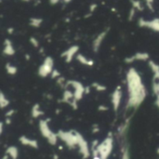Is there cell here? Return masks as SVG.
<instances>
[{
  "label": "cell",
  "instance_id": "e0dca14e",
  "mask_svg": "<svg viewBox=\"0 0 159 159\" xmlns=\"http://www.w3.org/2000/svg\"><path fill=\"white\" fill-rule=\"evenodd\" d=\"M154 1L155 0H145V3H146L147 7H149V10L152 11H154Z\"/></svg>",
  "mask_w": 159,
  "mask_h": 159
},
{
  "label": "cell",
  "instance_id": "8fae6325",
  "mask_svg": "<svg viewBox=\"0 0 159 159\" xmlns=\"http://www.w3.org/2000/svg\"><path fill=\"white\" fill-rule=\"evenodd\" d=\"M42 22H43V20L41 18H31L30 19V25L35 27V28L40 27Z\"/></svg>",
  "mask_w": 159,
  "mask_h": 159
},
{
  "label": "cell",
  "instance_id": "83f0119b",
  "mask_svg": "<svg viewBox=\"0 0 159 159\" xmlns=\"http://www.w3.org/2000/svg\"><path fill=\"white\" fill-rule=\"evenodd\" d=\"M22 1H25V2H28V1H30V0H22Z\"/></svg>",
  "mask_w": 159,
  "mask_h": 159
},
{
  "label": "cell",
  "instance_id": "277c9868",
  "mask_svg": "<svg viewBox=\"0 0 159 159\" xmlns=\"http://www.w3.org/2000/svg\"><path fill=\"white\" fill-rule=\"evenodd\" d=\"M40 128H41V131L43 133L44 136H46V137H48L49 140H51L53 142L55 141L56 140V137L54 136V134H53L50 130H49V125L47 123V121H45V120H42L40 121Z\"/></svg>",
  "mask_w": 159,
  "mask_h": 159
},
{
  "label": "cell",
  "instance_id": "cb8c5ba5",
  "mask_svg": "<svg viewBox=\"0 0 159 159\" xmlns=\"http://www.w3.org/2000/svg\"><path fill=\"white\" fill-rule=\"evenodd\" d=\"M13 31H14L13 28H9V29H7V33H9V34H12Z\"/></svg>",
  "mask_w": 159,
  "mask_h": 159
},
{
  "label": "cell",
  "instance_id": "30bf717a",
  "mask_svg": "<svg viewBox=\"0 0 159 159\" xmlns=\"http://www.w3.org/2000/svg\"><path fill=\"white\" fill-rule=\"evenodd\" d=\"M77 60L78 62L84 65H88V66H92L93 65V60L88 59L87 57H85L84 55H81V54H77Z\"/></svg>",
  "mask_w": 159,
  "mask_h": 159
},
{
  "label": "cell",
  "instance_id": "7a4b0ae2",
  "mask_svg": "<svg viewBox=\"0 0 159 159\" xmlns=\"http://www.w3.org/2000/svg\"><path fill=\"white\" fill-rule=\"evenodd\" d=\"M52 72H53V60L50 57H47L45 59L43 64L39 67L38 74L40 77H48Z\"/></svg>",
  "mask_w": 159,
  "mask_h": 159
},
{
  "label": "cell",
  "instance_id": "5bb4252c",
  "mask_svg": "<svg viewBox=\"0 0 159 159\" xmlns=\"http://www.w3.org/2000/svg\"><path fill=\"white\" fill-rule=\"evenodd\" d=\"M149 66L151 69H152V71L154 72L155 74L159 73V65L156 64L155 62H153V60H149Z\"/></svg>",
  "mask_w": 159,
  "mask_h": 159
},
{
  "label": "cell",
  "instance_id": "7c38bea8",
  "mask_svg": "<svg viewBox=\"0 0 159 159\" xmlns=\"http://www.w3.org/2000/svg\"><path fill=\"white\" fill-rule=\"evenodd\" d=\"M43 112L41 111V109L39 108V105L38 104H35L34 107H33V109H32V116H34V117H39L40 116H42L43 115Z\"/></svg>",
  "mask_w": 159,
  "mask_h": 159
},
{
  "label": "cell",
  "instance_id": "4fadbf2b",
  "mask_svg": "<svg viewBox=\"0 0 159 159\" xmlns=\"http://www.w3.org/2000/svg\"><path fill=\"white\" fill-rule=\"evenodd\" d=\"M9 104H10V102L7 100V98L5 97L4 93H1V96H0V106H1V108L4 109Z\"/></svg>",
  "mask_w": 159,
  "mask_h": 159
},
{
  "label": "cell",
  "instance_id": "ba28073f",
  "mask_svg": "<svg viewBox=\"0 0 159 159\" xmlns=\"http://www.w3.org/2000/svg\"><path fill=\"white\" fill-rule=\"evenodd\" d=\"M121 91H120V88H117L113 93L112 94V103H113V109L116 111L117 110V108L119 107V104H120V101H121Z\"/></svg>",
  "mask_w": 159,
  "mask_h": 159
},
{
  "label": "cell",
  "instance_id": "484cf974",
  "mask_svg": "<svg viewBox=\"0 0 159 159\" xmlns=\"http://www.w3.org/2000/svg\"><path fill=\"white\" fill-rule=\"evenodd\" d=\"M155 78H157V79H159V73H158V74H155Z\"/></svg>",
  "mask_w": 159,
  "mask_h": 159
},
{
  "label": "cell",
  "instance_id": "603a6c76",
  "mask_svg": "<svg viewBox=\"0 0 159 159\" xmlns=\"http://www.w3.org/2000/svg\"><path fill=\"white\" fill-rule=\"evenodd\" d=\"M59 1H60V0H49V3L51 5H56Z\"/></svg>",
  "mask_w": 159,
  "mask_h": 159
},
{
  "label": "cell",
  "instance_id": "7402d4cb",
  "mask_svg": "<svg viewBox=\"0 0 159 159\" xmlns=\"http://www.w3.org/2000/svg\"><path fill=\"white\" fill-rule=\"evenodd\" d=\"M97 4H92V5H90V7H89V10H90V12H93L96 9H97Z\"/></svg>",
  "mask_w": 159,
  "mask_h": 159
},
{
  "label": "cell",
  "instance_id": "9c48e42d",
  "mask_svg": "<svg viewBox=\"0 0 159 159\" xmlns=\"http://www.w3.org/2000/svg\"><path fill=\"white\" fill-rule=\"evenodd\" d=\"M4 54L11 56L15 53V49L12 46V43L10 39H6L4 43V49H3Z\"/></svg>",
  "mask_w": 159,
  "mask_h": 159
},
{
  "label": "cell",
  "instance_id": "44dd1931",
  "mask_svg": "<svg viewBox=\"0 0 159 159\" xmlns=\"http://www.w3.org/2000/svg\"><path fill=\"white\" fill-rule=\"evenodd\" d=\"M51 77H52V78H56V77H60V73L58 71L54 70V71L51 73Z\"/></svg>",
  "mask_w": 159,
  "mask_h": 159
},
{
  "label": "cell",
  "instance_id": "52a82bcc",
  "mask_svg": "<svg viewBox=\"0 0 159 159\" xmlns=\"http://www.w3.org/2000/svg\"><path fill=\"white\" fill-rule=\"evenodd\" d=\"M106 35H107V31H103L101 34L98 35L97 37L94 39V41H93V49H94L95 52H97L98 50H99V49L102 46V44L104 38L106 37Z\"/></svg>",
  "mask_w": 159,
  "mask_h": 159
},
{
  "label": "cell",
  "instance_id": "ac0fdd59",
  "mask_svg": "<svg viewBox=\"0 0 159 159\" xmlns=\"http://www.w3.org/2000/svg\"><path fill=\"white\" fill-rule=\"evenodd\" d=\"M135 13H136V10L134 9V7H131L130 10V14H128V20L132 21L134 16H135Z\"/></svg>",
  "mask_w": 159,
  "mask_h": 159
},
{
  "label": "cell",
  "instance_id": "d4e9b609",
  "mask_svg": "<svg viewBox=\"0 0 159 159\" xmlns=\"http://www.w3.org/2000/svg\"><path fill=\"white\" fill-rule=\"evenodd\" d=\"M156 97H157V100H156V104H157V106L159 107V95H157Z\"/></svg>",
  "mask_w": 159,
  "mask_h": 159
},
{
  "label": "cell",
  "instance_id": "8992f818",
  "mask_svg": "<svg viewBox=\"0 0 159 159\" xmlns=\"http://www.w3.org/2000/svg\"><path fill=\"white\" fill-rule=\"evenodd\" d=\"M149 60V54L146 52H138L136 53L135 55L131 56V57H128L126 59V63H131L135 60Z\"/></svg>",
  "mask_w": 159,
  "mask_h": 159
},
{
  "label": "cell",
  "instance_id": "ffe728a7",
  "mask_svg": "<svg viewBox=\"0 0 159 159\" xmlns=\"http://www.w3.org/2000/svg\"><path fill=\"white\" fill-rule=\"evenodd\" d=\"M95 86V88L98 89V90H100V91H102V90H105L106 88L104 86H102V85H99V84H94Z\"/></svg>",
  "mask_w": 159,
  "mask_h": 159
},
{
  "label": "cell",
  "instance_id": "d6986e66",
  "mask_svg": "<svg viewBox=\"0 0 159 159\" xmlns=\"http://www.w3.org/2000/svg\"><path fill=\"white\" fill-rule=\"evenodd\" d=\"M30 43H31L35 48H37V47H38V45H39L38 41H37V39L35 38V37H30Z\"/></svg>",
  "mask_w": 159,
  "mask_h": 159
},
{
  "label": "cell",
  "instance_id": "6da1fadb",
  "mask_svg": "<svg viewBox=\"0 0 159 159\" xmlns=\"http://www.w3.org/2000/svg\"><path fill=\"white\" fill-rule=\"evenodd\" d=\"M127 83L128 91L127 107L137 108L144 101L146 90L142 84L140 74L133 68H131L127 74Z\"/></svg>",
  "mask_w": 159,
  "mask_h": 159
},
{
  "label": "cell",
  "instance_id": "2e32d148",
  "mask_svg": "<svg viewBox=\"0 0 159 159\" xmlns=\"http://www.w3.org/2000/svg\"><path fill=\"white\" fill-rule=\"evenodd\" d=\"M6 69H7V72L9 73L10 74H15L17 73V68L15 66H13V65H11V64H10V63L7 64Z\"/></svg>",
  "mask_w": 159,
  "mask_h": 159
},
{
  "label": "cell",
  "instance_id": "4316f807",
  "mask_svg": "<svg viewBox=\"0 0 159 159\" xmlns=\"http://www.w3.org/2000/svg\"><path fill=\"white\" fill-rule=\"evenodd\" d=\"M63 1L65 2V3H69V2H71L72 0H63Z\"/></svg>",
  "mask_w": 159,
  "mask_h": 159
},
{
  "label": "cell",
  "instance_id": "3957f363",
  "mask_svg": "<svg viewBox=\"0 0 159 159\" xmlns=\"http://www.w3.org/2000/svg\"><path fill=\"white\" fill-rule=\"evenodd\" d=\"M139 25L141 27H145L154 30L155 32L159 33V19H154L152 21H146L144 19L139 20Z\"/></svg>",
  "mask_w": 159,
  "mask_h": 159
},
{
  "label": "cell",
  "instance_id": "5b68a950",
  "mask_svg": "<svg viewBox=\"0 0 159 159\" xmlns=\"http://www.w3.org/2000/svg\"><path fill=\"white\" fill-rule=\"evenodd\" d=\"M78 49H79L78 46H72L71 48H69L67 50H65L62 54V56L63 58H65V60H66L67 63H70V62H72V60L74 59V57L75 56V54L77 53Z\"/></svg>",
  "mask_w": 159,
  "mask_h": 159
},
{
  "label": "cell",
  "instance_id": "9a60e30c",
  "mask_svg": "<svg viewBox=\"0 0 159 159\" xmlns=\"http://www.w3.org/2000/svg\"><path fill=\"white\" fill-rule=\"evenodd\" d=\"M131 4H132V7H134L135 10H143V7L141 6V3L139 0H130Z\"/></svg>",
  "mask_w": 159,
  "mask_h": 159
}]
</instances>
